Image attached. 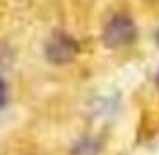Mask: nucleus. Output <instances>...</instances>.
<instances>
[{"instance_id":"nucleus-3","label":"nucleus","mask_w":159,"mask_h":155,"mask_svg":"<svg viewBox=\"0 0 159 155\" xmlns=\"http://www.w3.org/2000/svg\"><path fill=\"white\" fill-rule=\"evenodd\" d=\"M6 103V85H4V81L0 79V107Z\"/></svg>"},{"instance_id":"nucleus-5","label":"nucleus","mask_w":159,"mask_h":155,"mask_svg":"<svg viewBox=\"0 0 159 155\" xmlns=\"http://www.w3.org/2000/svg\"><path fill=\"white\" fill-rule=\"evenodd\" d=\"M157 87H159V72H157Z\"/></svg>"},{"instance_id":"nucleus-4","label":"nucleus","mask_w":159,"mask_h":155,"mask_svg":"<svg viewBox=\"0 0 159 155\" xmlns=\"http://www.w3.org/2000/svg\"><path fill=\"white\" fill-rule=\"evenodd\" d=\"M157 45H159V31H157Z\"/></svg>"},{"instance_id":"nucleus-1","label":"nucleus","mask_w":159,"mask_h":155,"mask_svg":"<svg viewBox=\"0 0 159 155\" xmlns=\"http://www.w3.org/2000/svg\"><path fill=\"white\" fill-rule=\"evenodd\" d=\"M136 25L132 18L125 15H118L105 25L103 31V43L109 49H121L136 40Z\"/></svg>"},{"instance_id":"nucleus-2","label":"nucleus","mask_w":159,"mask_h":155,"mask_svg":"<svg viewBox=\"0 0 159 155\" xmlns=\"http://www.w3.org/2000/svg\"><path fill=\"white\" fill-rule=\"evenodd\" d=\"M78 54V43L69 34L56 33L52 34L45 45V56L54 65H65L76 58Z\"/></svg>"}]
</instances>
